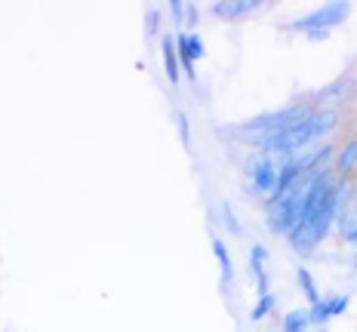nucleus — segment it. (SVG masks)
<instances>
[{
    "label": "nucleus",
    "instance_id": "obj_1",
    "mask_svg": "<svg viewBox=\"0 0 357 332\" xmlns=\"http://www.w3.org/2000/svg\"><path fill=\"white\" fill-rule=\"evenodd\" d=\"M339 194H342L339 182H333L326 173L317 175L314 188H311L308 200H305L302 216H299V221H296L293 234L287 237L289 243H293L296 253L308 255L311 249L326 237V231H330L333 221H336V216H339Z\"/></svg>",
    "mask_w": 357,
    "mask_h": 332
},
{
    "label": "nucleus",
    "instance_id": "obj_2",
    "mask_svg": "<svg viewBox=\"0 0 357 332\" xmlns=\"http://www.w3.org/2000/svg\"><path fill=\"white\" fill-rule=\"evenodd\" d=\"M284 157L287 154H268V151H259L256 157H250V179H252V191L256 194H274L278 188V179H280V166H284Z\"/></svg>",
    "mask_w": 357,
    "mask_h": 332
},
{
    "label": "nucleus",
    "instance_id": "obj_3",
    "mask_svg": "<svg viewBox=\"0 0 357 332\" xmlns=\"http://www.w3.org/2000/svg\"><path fill=\"white\" fill-rule=\"evenodd\" d=\"M348 10H351L348 3H326V6H321V10L296 19L289 28H296V31H308V34H326L330 28H336L339 22L348 19Z\"/></svg>",
    "mask_w": 357,
    "mask_h": 332
},
{
    "label": "nucleus",
    "instance_id": "obj_4",
    "mask_svg": "<svg viewBox=\"0 0 357 332\" xmlns=\"http://www.w3.org/2000/svg\"><path fill=\"white\" fill-rule=\"evenodd\" d=\"M351 305V299L348 295H333V299H321L317 305H311L308 308V314H311V326H324L326 320H333V317H339V314H345V308Z\"/></svg>",
    "mask_w": 357,
    "mask_h": 332
},
{
    "label": "nucleus",
    "instance_id": "obj_5",
    "mask_svg": "<svg viewBox=\"0 0 357 332\" xmlns=\"http://www.w3.org/2000/svg\"><path fill=\"white\" fill-rule=\"evenodd\" d=\"M176 47H178V58H182L188 77H195V62L204 58V40H200L197 34H178Z\"/></svg>",
    "mask_w": 357,
    "mask_h": 332
},
{
    "label": "nucleus",
    "instance_id": "obj_6",
    "mask_svg": "<svg viewBox=\"0 0 357 332\" xmlns=\"http://www.w3.org/2000/svg\"><path fill=\"white\" fill-rule=\"evenodd\" d=\"M265 262H268V249L262 246V243H252V249H250V271H252V277H256V290H259V295L271 292V286H268Z\"/></svg>",
    "mask_w": 357,
    "mask_h": 332
},
{
    "label": "nucleus",
    "instance_id": "obj_7",
    "mask_svg": "<svg viewBox=\"0 0 357 332\" xmlns=\"http://www.w3.org/2000/svg\"><path fill=\"white\" fill-rule=\"evenodd\" d=\"M256 6L259 3H252V0H231V3H215L213 10H215V16H222V19H241L256 10Z\"/></svg>",
    "mask_w": 357,
    "mask_h": 332
},
{
    "label": "nucleus",
    "instance_id": "obj_8",
    "mask_svg": "<svg viewBox=\"0 0 357 332\" xmlns=\"http://www.w3.org/2000/svg\"><path fill=\"white\" fill-rule=\"evenodd\" d=\"M163 68H167L169 84H178V53L173 37H163Z\"/></svg>",
    "mask_w": 357,
    "mask_h": 332
},
{
    "label": "nucleus",
    "instance_id": "obj_9",
    "mask_svg": "<svg viewBox=\"0 0 357 332\" xmlns=\"http://www.w3.org/2000/svg\"><path fill=\"white\" fill-rule=\"evenodd\" d=\"M311 329V314L308 308H293L284 317V332H308Z\"/></svg>",
    "mask_w": 357,
    "mask_h": 332
},
{
    "label": "nucleus",
    "instance_id": "obj_10",
    "mask_svg": "<svg viewBox=\"0 0 357 332\" xmlns=\"http://www.w3.org/2000/svg\"><path fill=\"white\" fill-rule=\"evenodd\" d=\"M213 253L215 258H219V268H222V280H225V286L234 280V268H231V255H228L225 243H222L219 237H213Z\"/></svg>",
    "mask_w": 357,
    "mask_h": 332
},
{
    "label": "nucleus",
    "instance_id": "obj_11",
    "mask_svg": "<svg viewBox=\"0 0 357 332\" xmlns=\"http://www.w3.org/2000/svg\"><path fill=\"white\" fill-rule=\"evenodd\" d=\"M339 228H342V240L345 243H357V216L354 212H348V210H342L339 206Z\"/></svg>",
    "mask_w": 357,
    "mask_h": 332
},
{
    "label": "nucleus",
    "instance_id": "obj_12",
    "mask_svg": "<svg viewBox=\"0 0 357 332\" xmlns=\"http://www.w3.org/2000/svg\"><path fill=\"white\" fill-rule=\"evenodd\" d=\"M296 277H299V286H302L305 299H308V308L317 305V301H321V292H317V286H314V277H311L305 268H299V274H296Z\"/></svg>",
    "mask_w": 357,
    "mask_h": 332
},
{
    "label": "nucleus",
    "instance_id": "obj_13",
    "mask_svg": "<svg viewBox=\"0 0 357 332\" xmlns=\"http://www.w3.org/2000/svg\"><path fill=\"white\" fill-rule=\"evenodd\" d=\"M274 305H278V295H274V292H265V295H259V301H256V308H252V320H265V317L268 314H271L274 311Z\"/></svg>",
    "mask_w": 357,
    "mask_h": 332
},
{
    "label": "nucleus",
    "instance_id": "obj_14",
    "mask_svg": "<svg viewBox=\"0 0 357 332\" xmlns=\"http://www.w3.org/2000/svg\"><path fill=\"white\" fill-rule=\"evenodd\" d=\"M336 166H339V173H351V169L357 166V139H354V142H348L345 148H342V154H339Z\"/></svg>",
    "mask_w": 357,
    "mask_h": 332
},
{
    "label": "nucleus",
    "instance_id": "obj_15",
    "mask_svg": "<svg viewBox=\"0 0 357 332\" xmlns=\"http://www.w3.org/2000/svg\"><path fill=\"white\" fill-rule=\"evenodd\" d=\"M225 221L231 225V234H243V231H241V225H237V219H234V212L228 210V206H225Z\"/></svg>",
    "mask_w": 357,
    "mask_h": 332
},
{
    "label": "nucleus",
    "instance_id": "obj_16",
    "mask_svg": "<svg viewBox=\"0 0 357 332\" xmlns=\"http://www.w3.org/2000/svg\"><path fill=\"white\" fill-rule=\"evenodd\" d=\"M178 127H182V142L188 145L191 136H188V117H185V114H178Z\"/></svg>",
    "mask_w": 357,
    "mask_h": 332
},
{
    "label": "nucleus",
    "instance_id": "obj_17",
    "mask_svg": "<svg viewBox=\"0 0 357 332\" xmlns=\"http://www.w3.org/2000/svg\"><path fill=\"white\" fill-rule=\"evenodd\" d=\"M354 271H357V258H354Z\"/></svg>",
    "mask_w": 357,
    "mask_h": 332
}]
</instances>
